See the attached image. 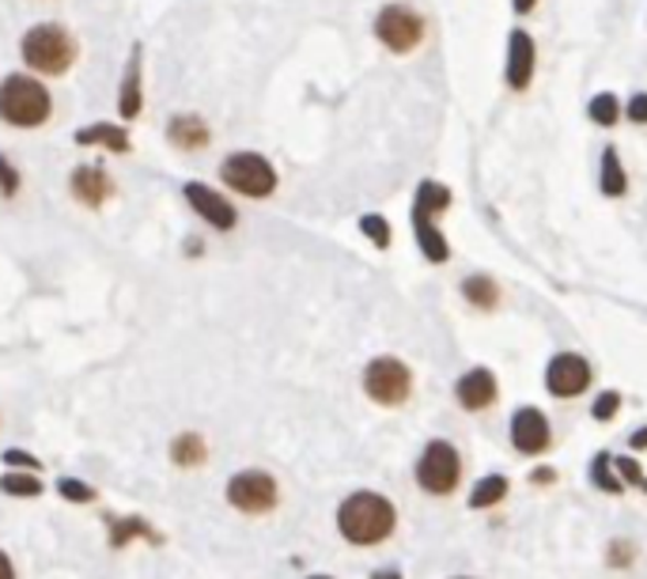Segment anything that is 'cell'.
Instances as JSON below:
<instances>
[{"label": "cell", "instance_id": "21", "mask_svg": "<svg viewBox=\"0 0 647 579\" xmlns=\"http://www.w3.org/2000/svg\"><path fill=\"white\" fill-rule=\"evenodd\" d=\"M587 118L602 129H614L617 122H622V99L609 95V92H598L595 99L587 103Z\"/></svg>", "mask_w": 647, "mask_h": 579}, {"label": "cell", "instance_id": "17", "mask_svg": "<svg viewBox=\"0 0 647 579\" xmlns=\"http://www.w3.org/2000/svg\"><path fill=\"white\" fill-rule=\"evenodd\" d=\"M167 140L179 151H201V148H209L212 129L198 118V114H174V118L167 122Z\"/></svg>", "mask_w": 647, "mask_h": 579}, {"label": "cell", "instance_id": "38", "mask_svg": "<svg viewBox=\"0 0 647 579\" xmlns=\"http://www.w3.org/2000/svg\"><path fill=\"white\" fill-rule=\"evenodd\" d=\"M371 579H402V576H397V572H375Z\"/></svg>", "mask_w": 647, "mask_h": 579}, {"label": "cell", "instance_id": "11", "mask_svg": "<svg viewBox=\"0 0 647 579\" xmlns=\"http://www.w3.org/2000/svg\"><path fill=\"white\" fill-rule=\"evenodd\" d=\"M68 193H73V201L84 204V209H103V204L118 193V186H114V178L106 167L79 164V167H73V175H68Z\"/></svg>", "mask_w": 647, "mask_h": 579}, {"label": "cell", "instance_id": "36", "mask_svg": "<svg viewBox=\"0 0 647 579\" xmlns=\"http://www.w3.org/2000/svg\"><path fill=\"white\" fill-rule=\"evenodd\" d=\"M0 579H15V572H12V560H8L4 554H0Z\"/></svg>", "mask_w": 647, "mask_h": 579}, {"label": "cell", "instance_id": "2", "mask_svg": "<svg viewBox=\"0 0 647 579\" xmlns=\"http://www.w3.org/2000/svg\"><path fill=\"white\" fill-rule=\"evenodd\" d=\"M76 39L61 23H34L20 39V57L34 76H65L76 65Z\"/></svg>", "mask_w": 647, "mask_h": 579}, {"label": "cell", "instance_id": "9", "mask_svg": "<svg viewBox=\"0 0 647 579\" xmlns=\"http://www.w3.org/2000/svg\"><path fill=\"white\" fill-rule=\"evenodd\" d=\"M182 198H185V204H190V209L198 212L201 220H205L209 228L232 231V228L238 224L235 204L227 201L220 190H212L209 182H185V186H182Z\"/></svg>", "mask_w": 647, "mask_h": 579}, {"label": "cell", "instance_id": "20", "mask_svg": "<svg viewBox=\"0 0 647 579\" xmlns=\"http://www.w3.org/2000/svg\"><path fill=\"white\" fill-rule=\"evenodd\" d=\"M205 454H209V448H205V440H201L198 432H182L179 440L171 443V459L179 462V466H201L205 462Z\"/></svg>", "mask_w": 647, "mask_h": 579}, {"label": "cell", "instance_id": "14", "mask_svg": "<svg viewBox=\"0 0 647 579\" xmlns=\"http://www.w3.org/2000/svg\"><path fill=\"white\" fill-rule=\"evenodd\" d=\"M534 39L527 31H511L508 39V87L511 92H527L530 80H534Z\"/></svg>", "mask_w": 647, "mask_h": 579}, {"label": "cell", "instance_id": "8", "mask_svg": "<svg viewBox=\"0 0 647 579\" xmlns=\"http://www.w3.org/2000/svg\"><path fill=\"white\" fill-rule=\"evenodd\" d=\"M227 501L246 515H262L277 504V481L262 470H246V474H235L227 481Z\"/></svg>", "mask_w": 647, "mask_h": 579}, {"label": "cell", "instance_id": "18", "mask_svg": "<svg viewBox=\"0 0 647 579\" xmlns=\"http://www.w3.org/2000/svg\"><path fill=\"white\" fill-rule=\"evenodd\" d=\"M413 235H416V246H421V254L428 257V262H447L450 257V246H447V239H443V231L436 228V217L413 209Z\"/></svg>", "mask_w": 647, "mask_h": 579}, {"label": "cell", "instance_id": "25", "mask_svg": "<svg viewBox=\"0 0 647 579\" xmlns=\"http://www.w3.org/2000/svg\"><path fill=\"white\" fill-rule=\"evenodd\" d=\"M110 546H126L129 538H156L145 519H110Z\"/></svg>", "mask_w": 647, "mask_h": 579}, {"label": "cell", "instance_id": "6", "mask_svg": "<svg viewBox=\"0 0 647 579\" xmlns=\"http://www.w3.org/2000/svg\"><path fill=\"white\" fill-rule=\"evenodd\" d=\"M363 390H368V398H375L379 406H402L413 390V376L402 360L379 356V360H371L368 371H363Z\"/></svg>", "mask_w": 647, "mask_h": 579}, {"label": "cell", "instance_id": "27", "mask_svg": "<svg viewBox=\"0 0 647 579\" xmlns=\"http://www.w3.org/2000/svg\"><path fill=\"white\" fill-rule=\"evenodd\" d=\"M360 231L379 246V251H386V246H390V224H386V217H379V212H368V217H360Z\"/></svg>", "mask_w": 647, "mask_h": 579}, {"label": "cell", "instance_id": "1", "mask_svg": "<svg viewBox=\"0 0 647 579\" xmlns=\"http://www.w3.org/2000/svg\"><path fill=\"white\" fill-rule=\"evenodd\" d=\"M53 118V95L34 73H8L0 80V122L12 129H42Z\"/></svg>", "mask_w": 647, "mask_h": 579}, {"label": "cell", "instance_id": "7", "mask_svg": "<svg viewBox=\"0 0 647 579\" xmlns=\"http://www.w3.org/2000/svg\"><path fill=\"white\" fill-rule=\"evenodd\" d=\"M375 39L383 42L390 53H410L421 46L424 39V20L405 4H386L375 15Z\"/></svg>", "mask_w": 647, "mask_h": 579}, {"label": "cell", "instance_id": "13", "mask_svg": "<svg viewBox=\"0 0 647 579\" xmlns=\"http://www.w3.org/2000/svg\"><path fill=\"white\" fill-rule=\"evenodd\" d=\"M549 440H553V432H549V421L542 409H519L516 417H511V443H516V451L522 454H542L549 448Z\"/></svg>", "mask_w": 647, "mask_h": 579}, {"label": "cell", "instance_id": "29", "mask_svg": "<svg viewBox=\"0 0 647 579\" xmlns=\"http://www.w3.org/2000/svg\"><path fill=\"white\" fill-rule=\"evenodd\" d=\"M591 477H595V485L598 488H606V493H614V496H622V477H614L609 474V454H598L595 459V466H591Z\"/></svg>", "mask_w": 647, "mask_h": 579}, {"label": "cell", "instance_id": "15", "mask_svg": "<svg viewBox=\"0 0 647 579\" xmlns=\"http://www.w3.org/2000/svg\"><path fill=\"white\" fill-rule=\"evenodd\" d=\"M73 140L79 148H106L110 156H129L132 151L129 133L126 126H118V122H92V126H79Z\"/></svg>", "mask_w": 647, "mask_h": 579}, {"label": "cell", "instance_id": "30", "mask_svg": "<svg viewBox=\"0 0 647 579\" xmlns=\"http://www.w3.org/2000/svg\"><path fill=\"white\" fill-rule=\"evenodd\" d=\"M57 493L65 496V501H73V504H92L95 501V488L84 485V481H76V477H61Z\"/></svg>", "mask_w": 647, "mask_h": 579}, {"label": "cell", "instance_id": "24", "mask_svg": "<svg viewBox=\"0 0 647 579\" xmlns=\"http://www.w3.org/2000/svg\"><path fill=\"white\" fill-rule=\"evenodd\" d=\"M463 296L474 303V307L492 310L496 299H500V292H496V284L489 277H469V281H463Z\"/></svg>", "mask_w": 647, "mask_h": 579}, {"label": "cell", "instance_id": "16", "mask_svg": "<svg viewBox=\"0 0 647 579\" xmlns=\"http://www.w3.org/2000/svg\"><path fill=\"white\" fill-rule=\"evenodd\" d=\"M455 398H458V406L463 409H485V406H492L496 402V376L489 368H474V371H466L463 379L455 382Z\"/></svg>", "mask_w": 647, "mask_h": 579}, {"label": "cell", "instance_id": "37", "mask_svg": "<svg viewBox=\"0 0 647 579\" xmlns=\"http://www.w3.org/2000/svg\"><path fill=\"white\" fill-rule=\"evenodd\" d=\"M633 448H647V429H640L633 435Z\"/></svg>", "mask_w": 647, "mask_h": 579}, {"label": "cell", "instance_id": "5", "mask_svg": "<svg viewBox=\"0 0 647 579\" xmlns=\"http://www.w3.org/2000/svg\"><path fill=\"white\" fill-rule=\"evenodd\" d=\"M458 477H463V459H458V451L443 440H432L428 448H424L421 462H416V481H421V488L432 496H447L450 488L458 485Z\"/></svg>", "mask_w": 647, "mask_h": 579}, {"label": "cell", "instance_id": "39", "mask_svg": "<svg viewBox=\"0 0 647 579\" xmlns=\"http://www.w3.org/2000/svg\"><path fill=\"white\" fill-rule=\"evenodd\" d=\"M311 579H330V576H311Z\"/></svg>", "mask_w": 647, "mask_h": 579}, {"label": "cell", "instance_id": "19", "mask_svg": "<svg viewBox=\"0 0 647 579\" xmlns=\"http://www.w3.org/2000/svg\"><path fill=\"white\" fill-rule=\"evenodd\" d=\"M598 186H602V193H606V198H622V193L628 190V178H625L622 159H617V148L602 151V178H598Z\"/></svg>", "mask_w": 647, "mask_h": 579}, {"label": "cell", "instance_id": "12", "mask_svg": "<svg viewBox=\"0 0 647 579\" xmlns=\"http://www.w3.org/2000/svg\"><path fill=\"white\" fill-rule=\"evenodd\" d=\"M140 110H145V50H140V42H132L126 73L118 84V114L121 122H132L140 118Z\"/></svg>", "mask_w": 647, "mask_h": 579}, {"label": "cell", "instance_id": "32", "mask_svg": "<svg viewBox=\"0 0 647 579\" xmlns=\"http://www.w3.org/2000/svg\"><path fill=\"white\" fill-rule=\"evenodd\" d=\"M614 466H617V470H622V474H625L628 481H633V485H636V488H644V493H647V477L640 474V466H636V462H633V459H617V462H614Z\"/></svg>", "mask_w": 647, "mask_h": 579}, {"label": "cell", "instance_id": "4", "mask_svg": "<svg viewBox=\"0 0 647 579\" xmlns=\"http://www.w3.org/2000/svg\"><path fill=\"white\" fill-rule=\"evenodd\" d=\"M220 182L238 198L262 201L277 190V167L262 156V151H232L220 164Z\"/></svg>", "mask_w": 647, "mask_h": 579}, {"label": "cell", "instance_id": "22", "mask_svg": "<svg viewBox=\"0 0 647 579\" xmlns=\"http://www.w3.org/2000/svg\"><path fill=\"white\" fill-rule=\"evenodd\" d=\"M450 204V190L447 186H439V182H421L416 186V201H413V209H421V212H428V217H439L443 209Z\"/></svg>", "mask_w": 647, "mask_h": 579}, {"label": "cell", "instance_id": "28", "mask_svg": "<svg viewBox=\"0 0 647 579\" xmlns=\"http://www.w3.org/2000/svg\"><path fill=\"white\" fill-rule=\"evenodd\" d=\"M20 186H23V175H20V167L12 164V159L0 151V198H8L12 201L15 193H20Z\"/></svg>", "mask_w": 647, "mask_h": 579}, {"label": "cell", "instance_id": "3", "mask_svg": "<svg viewBox=\"0 0 647 579\" xmlns=\"http://www.w3.org/2000/svg\"><path fill=\"white\" fill-rule=\"evenodd\" d=\"M337 527L352 546H375L394 530V507L379 493H352L337 512Z\"/></svg>", "mask_w": 647, "mask_h": 579}, {"label": "cell", "instance_id": "10", "mask_svg": "<svg viewBox=\"0 0 647 579\" xmlns=\"http://www.w3.org/2000/svg\"><path fill=\"white\" fill-rule=\"evenodd\" d=\"M591 364L583 360V356H575V352H561V356H553L549 360V368H545V387H549V394H556V398H575V394H583V390L591 387Z\"/></svg>", "mask_w": 647, "mask_h": 579}, {"label": "cell", "instance_id": "35", "mask_svg": "<svg viewBox=\"0 0 647 579\" xmlns=\"http://www.w3.org/2000/svg\"><path fill=\"white\" fill-rule=\"evenodd\" d=\"M534 4H538V0H511V8H516V15H527Z\"/></svg>", "mask_w": 647, "mask_h": 579}, {"label": "cell", "instance_id": "34", "mask_svg": "<svg viewBox=\"0 0 647 579\" xmlns=\"http://www.w3.org/2000/svg\"><path fill=\"white\" fill-rule=\"evenodd\" d=\"M4 462L8 466H20V470H39V459L34 454H26V451H4Z\"/></svg>", "mask_w": 647, "mask_h": 579}, {"label": "cell", "instance_id": "23", "mask_svg": "<svg viewBox=\"0 0 647 579\" xmlns=\"http://www.w3.org/2000/svg\"><path fill=\"white\" fill-rule=\"evenodd\" d=\"M503 496H508V477L489 474V477H481L474 485V493H469V504H474V507H492V504H500Z\"/></svg>", "mask_w": 647, "mask_h": 579}, {"label": "cell", "instance_id": "26", "mask_svg": "<svg viewBox=\"0 0 647 579\" xmlns=\"http://www.w3.org/2000/svg\"><path fill=\"white\" fill-rule=\"evenodd\" d=\"M0 488H4L8 496H39L42 493V481L34 474H4L0 477Z\"/></svg>", "mask_w": 647, "mask_h": 579}, {"label": "cell", "instance_id": "31", "mask_svg": "<svg viewBox=\"0 0 647 579\" xmlns=\"http://www.w3.org/2000/svg\"><path fill=\"white\" fill-rule=\"evenodd\" d=\"M617 406H622V394L606 390V394H598V398H595V417H598V421H609V417L617 413Z\"/></svg>", "mask_w": 647, "mask_h": 579}, {"label": "cell", "instance_id": "33", "mask_svg": "<svg viewBox=\"0 0 647 579\" xmlns=\"http://www.w3.org/2000/svg\"><path fill=\"white\" fill-rule=\"evenodd\" d=\"M625 114L636 122V126H647V95H633L628 106H625Z\"/></svg>", "mask_w": 647, "mask_h": 579}]
</instances>
